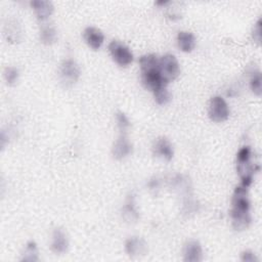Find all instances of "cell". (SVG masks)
<instances>
[{
	"label": "cell",
	"mask_w": 262,
	"mask_h": 262,
	"mask_svg": "<svg viewBox=\"0 0 262 262\" xmlns=\"http://www.w3.org/2000/svg\"><path fill=\"white\" fill-rule=\"evenodd\" d=\"M4 78L6 80V82L9 85H12L16 82L17 78H18V71L16 68L13 67H8L5 69L4 71Z\"/></svg>",
	"instance_id": "cell-21"
},
{
	"label": "cell",
	"mask_w": 262,
	"mask_h": 262,
	"mask_svg": "<svg viewBox=\"0 0 262 262\" xmlns=\"http://www.w3.org/2000/svg\"><path fill=\"white\" fill-rule=\"evenodd\" d=\"M116 118H117V122H118V126H119L120 130L122 132H125L130 127V122H129L128 118L126 117L125 114H123L121 112L117 113Z\"/></svg>",
	"instance_id": "cell-22"
},
{
	"label": "cell",
	"mask_w": 262,
	"mask_h": 262,
	"mask_svg": "<svg viewBox=\"0 0 262 262\" xmlns=\"http://www.w3.org/2000/svg\"><path fill=\"white\" fill-rule=\"evenodd\" d=\"M84 39L92 49L97 50L102 45L104 36L100 30L94 27H88L84 31Z\"/></svg>",
	"instance_id": "cell-9"
},
{
	"label": "cell",
	"mask_w": 262,
	"mask_h": 262,
	"mask_svg": "<svg viewBox=\"0 0 262 262\" xmlns=\"http://www.w3.org/2000/svg\"><path fill=\"white\" fill-rule=\"evenodd\" d=\"M5 35L7 40L9 41H17L18 40V35H19V29L18 26L15 21L13 23H8L5 26Z\"/></svg>",
	"instance_id": "cell-18"
},
{
	"label": "cell",
	"mask_w": 262,
	"mask_h": 262,
	"mask_svg": "<svg viewBox=\"0 0 262 262\" xmlns=\"http://www.w3.org/2000/svg\"><path fill=\"white\" fill-rule=\"evenodd\" d=\"M80 76L79 66L73 59L64 60L59 69V79L60 82L66 86H72L75 84Z\"/></svg>",
	"instance_id": "cell-4"
},
{
	"label": "cell",
	"mask_w": 262,
	"mask_h": 262,
	"mask_svg": "<svg viewBox=\"0 0 262 262\" xmlns=\"http://www.w3.org/2000/svg\"><path fill=\"white\" fill-rule=\"evenodd\" d=\"M108 49L113 59L119 66L127 67L132 62L133 54L125 44L118 41H112L108 45Z\"/></svg>",
	"instance_id": "cell-3"
},
{
	"label": "cell",
	"mask_w": 262,
	"mask_h": 262,
	"mask_svg": "<svg viewBox=\"0 0 262 262\" xmlns=\"http://www.w3.org/2000/svg\"><path fill=\"white\" fill-rule=\"evenodd\" d=\"M154 152L156 156L161 157L167 161H170L173 158V147L169 140L165 137L157 139L154 145Z\"/></svg>",
	"instance_id": "cell-11"
},
{
	"label": "cell",
	"mask_w": 262,
	"mask_h": 262,
	"mask_svg": "<svg viewBox=\"0 0 262 262\" xmlns=\"http://www.w3.org/2000/svg\"><path fill=\"white\" fill-rule=\"evenodd\" d=\"M231 219L235 230H244L248 228L251 223L248 187L242 184L234 189L232 195Z\"/></svg>",
	"instance_id": "cell-1"
},
{
	"label": "cell",
	"mask_w": 262,
	"mask_h": 262,
	"mask_svg": "<svg viewBox=\"0 0 262 262\" xmlns=\"http://www.w3.org/2000/svg\"><path fill=\"white\" fill-rule=\"evenodd\" d=\"M132 151V144L126 136H120L114 144L113 156L117 160H122Z\"/></svg>",
	"instance_id": "cell-10"
},
{
	"label": "cell",
	"mask_w": 262,
	"mask_h": 262,
	"mask_svg": "<svg viewBox=\"0 0 262 262\" xmlns=\"http://www.w3.org/2000/svg\"><path fill=\"white\" fill-rule=\"evenodd\" d=\"M236 170L242 179V185L249 187L253 180L254 166L251 164V148L249 146L242 147L236 156Z\"/></svg>",
	"instance_id": "cell-2"
},
{
	"label": "cell",
	"mask_w": 262,
	"mask_h": 262,
	"mask_svg": "<svg viewBox=\"0 0 262 262\" xmlns=\"http://www.w3.org/2000/svg\"><path fill=\"white\" fill-rule=\"evenodd\" d=\"M177 43L179 48L184 52H190L194 48L195 39L189 32H179L177 35Z\"/></svg>",
	"instance_id": "cell-15"
},
{
	"label": "cell",
	"mask_w": 262,
	"mask_h": 262,
	"mask_svg": "<svg viewBox=\"0 0 262 262\" xmlns=\"http://www.w3.org/2000/svg\"><path fill=\"white\" fill-rule=\"evenodd\" d=\"M203 258L202 247L198 241L188 242L183 250V260L186 262H198Z\"/></svg>",
	"instance_id": "cell-8"
},
{
	"label": "cell",
	"mask_w": 262,
	"mask_h": 262,
	"mask_svg": "<svg viewBox=\"0 0 262 262\" xmlns=\"http://www.w3.org/2000/svg\"><path fill=\"white\" fill-rule=\"evenodd\" d=\"M242 260L246 261V262H254V261H257L258 259L256 258L254 253H252L250 251H246V252H243V254H242Z\"/></svg>",
	"instance_id": "cell-24"
},
{
	"label": "cell",
	"mask_w": 262,
	"mask_h": 262,
	"mask_svg": "<svg viewBox=\"0 0 262 262\" xmlns=\"http://www.w3.org/2000/svg\"><path fill=\"white\" fill-rule=\"evenodd\" d=\"M56 38H57L56 30L52 25L46 24L42 26L41 32H40V39L44 44L51 45L56 41Z\"/></svg>",
	"instance_id": "cell-16"
},
{
	"label": "cell",
	"mask_w": 262,
	"mask_h": 262,
	"mask_svg": "<svg viewBox=\"0 0 262 262\" xmlns=\"http://www.w3.org/2000/svg\"><path fill=\"white\" fill-rule=\"evenodd\" d=\"M126 251L130 256H139L145 253L146 246L142 239L134 236L126 242Z\"/></svg>",
	"instance_id": "cell-14"
},
{
	"label": "cell",
	"mask_w": 262,
	"mask_h": 262,
	"mask_svg": "<svg viewBox=\"0 0 262 262\" xmlns=\"http://www.w3.org/2000/svg\"><path fill=\"white\" fill-rule=\"evenodd\" d=\"M229 116V110L225 100L220 96H215L210 100L209 117L214 122H223Z\"/></svg>",
	"instance_id": "cell-6"
},
{
	"label": "cell",
	"mask_w": 262,
	"mask_h": 262,
	"mask_svg": "<svg viewBox=\"0 0 262 262\" xmlns=\"http://www.w3.org/2000/svg\"><path fill=\"white\" fill-rule=\"evenodd\" d=\"M33 9L37 17L41 20L46 19L51 15L53 12V5L50 1H43V0H34L31 2Z\"/></svg>",
	"instance_id": "cell-12"
},
{
	"label": "cell",
	"mask_w": 262,
	"mask_h": 262,
	"mask_svg": "<svg viewBox=\"0 0 262 262\" xmlns=\"http://www.w3.org/2000/svg\"><path fill=\"white\" fill-rule=\"evenodd\" d=\"M141 80L143 85L151 90L152 92L161 87L167 86V81L162 77L160 72V67L150 70L141 71Z\"/></svg>",
	"instance_id": "cell-7"
},
{
	"label": "cell",
	"mask_w": 262,
	"mask_h": 262,
	"mask_svg": "<svg viewBox=\"0 0 262 262\" xmlns=\"http://www.w3.org/2000/svg\"><path fill=\"white\" fill-rule=\"evenodd\" d=\"M68 237L64 233L63 230L61 229H55L53 231V235H52V243H51V249L53 252L55 253H63L67 251L68 249Z\"/></svg>",
	"instance_id": "cell-13"
},
{
	"label": "cell",
	"mask_w": 262,
	"mask_h": 262,
	"mask_svg": "<svg viewBox=\"0 0 262 262\" xmlns=\"http://www.w3.org/2000/svg\"><path fill=\"white\" fill-rule=\"evenodd\" d=\"M261 74L260 72H255L253 73L252 77H251V81H250V85H251V89L252 91L260 96L261 95V92H262V84H261Z\"/></svg>",
	"instance_id": "cell-20"
},
{
	"label": "cell",
	"mask_w": 262,
	"mask_h": 262,
	"mask_svg": "<svg viewBox=\"0 0 262 262\" xmlns=\"http://www.w3.org/2000/svg\"><path fill=\"white\" fill-rule=\"evenodd\" d=\"M21 260H27V261H37L38 260V251L36 244L34 242H29L24 253V257Z\"/></svg>",
	"instance_id": "cell-17"
},
{
	"label": "cell",
	"mask_w": 262,
	"mask_h": 262,
	"mask_svg": "<svg viewBox=\"0 0 262 262\" xmlns=\"http://www.w3.org/2000/svg\"><path fill=\"white\" fill-rule=\"evenodd\" d=\"M253 38L257 43H260L261 41V18L258 19L256 26L253 30Z\"/></svg>",
	"instance_id": "cell-23"
},
{
	"label": "cell",
	"mask_w": 262,
	"mask_h": 262,
	"mask_svg": "<svg viewBox=\"0 0 262 262\" xmlns=\"http://www.w3.org/2000/svg\"><path fill=\"white\" fill-rule=\"evenodd\" d=\"M160 72L162 77L167 81L174 80L180 73L179 63L172 54H166L160 59Z\"/></svg>",
	"instance_id": "cell-5"
},
{
	"label": "cell",
	"mask_w": 262,
	"mask_h": 262,
	"mask_svg": "<svg viewBox=\"0 0 262 262\" xmlns=\"http://www.w3.org/2000/svg\"><path fill=\"white\" fill-rule=\"evenodd\" d=\"M154 95H155V99L159 104H166L170 101L171 99V95L169 93V91L167 90L166 86L161 87L157 90L154 91Z\"/></svg>",
	"instance_id": "cell-19"
}]
</instances>
